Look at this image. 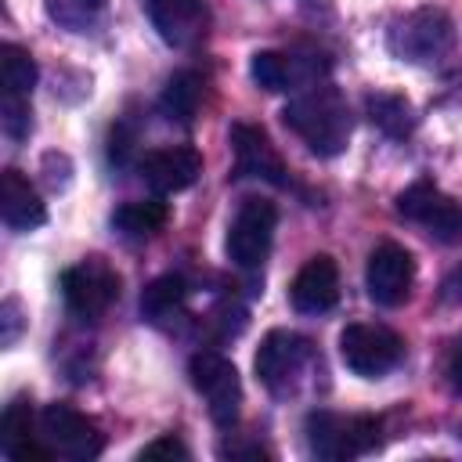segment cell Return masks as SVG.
I'll use <instances>...</instances> for the list:
<instances>
[{"instance_id": "6da1fadb", "label": "cell", "mask_w": 462, "mask_h": 462, "mask_svg": "<svg viewBox=\"0 0 462 462\" xmlns=\"http://www.w3.org/2000/svg\"><path fill=\"white\" fill-rule=\"evenodd\" d=\"M282 123L321 159H332L339 152H346L350 144V108L346 97L339 94V87L332 83H310L303 87L285 108H282Z\"/></svg>"}, {"instance_id": "7a4b0ae2", "label": "cell", "mask_w": 462, "mask_h": 462, "mask_svg": "<svg viewBox=\"0 0 462 462\" xmlns=\"http://www.w3.org/2000/svg\"><path fill=\"white\" fill-rule=\"evenodd\" d=\"M303 433L310 451L328 462H350V458L372 455L383 444V426L375 415H343L328 408L310 411L303 422Z\"/></svg>"}, {"instance_id": "3957f363", "label": "cell", "mask_w": 462, "mask_h": 462, "mask_svg": "<svg viewBox=\"0 0 462 462\" xmlns=\"http://www.w3.org/2000/svg\"><path fill=\"white\" fill-rule=\"evenodd\" d=\"M314 343L300 332L289 328H274L263 336L260 350H256V379L274 393V397H289L300 390V383L307 379V372L314 368Z\"/></svg>"}, {"instance_id": "277c9868", "label": "cell", "mask_w": 462, "mask_h": 462, "mask_svg": "<svg viewBox=\"0 0 462 462\" xmlns=\"http://www.w3.org/2000/svg\"><path fill=\"white\" fill-rule=\"evenodd\" d=\"M61 296L79 321H97L119 300V274L101 256H87L61 271Z\"/></svg>"}, {"instance_id": "5b68a950", "label": "cell", "mask_w": 462, "mask_h": 462, "mask_svg": "<svg viewBox=\"0 0 462 462\" xmlns=\"http://www.w3.org/2000/svg\"><path fill=\"white\" fill-rule=\"evenodd\" d=\"M43 448L51 455H61V458H72V462H90L105 451V433L97 430L94 419H87L83 411H76L72 404H47L40 411V433Z\"/></svg>"}, {"instance_id": "8992f818", "label": "cell", "mask_w": 462, "mask_h": 462, "mask_svg": "<svg viewBox=\"0 0 462 462\" xmlns=\"http://www.w3.org/2000/svg\"><path fill=\"white\" fill-rule=\"evenodd\" d=\"M339 357L361 379H379L404 357V339L386 325L354 321L339 332Z\"/></svg>"}, {"instance_id": "52a82bcc", "label": "cell", "mask_w": 462, "mask_h": 462, "mask_svg": "<svg viewBox=\"0 0 462 462\" xmlns=\"http://www.w3.org/2000/svg\"><path fill=\"white\" fill-rule=\"evenodd\" d=\"M274 227H278V209L267 199H245L235 213V220L227 224V260L242 271H256L263 267L271 242H274Z\"/></svg>"}, {"instance_id": "ba28073f", "label": "cell", "mask_w": 462, "mask_h": 462, "mask_svg": "<svg viewBox=\"0 0 462 462\" xmlns=\"http://www.w3.org/2000/svg\"><path fill=\"white\" fill-rule=\"evenodd\" d=\"M451 40H455V25L440 7H419L397 18L390 29V51L411 65L437 61L451 47Z\"/></svg>"}, {"instance_id": "9c48e42d", "label": "cell", "mask_w": 462, "mask_h": 462, "mask_svg": "<svg viewBox=\"0 0 462 462\" xmlns=\"http://www.w3.org/2000/svg\"><path fill=\"white\" fill-rule=\"evenodd\" d=\"M188 375H191V386L202 393V401L209 408V419L217 426H231L238 419V408H242L238 368L217 350H199L188 361Z\"/></svg>"}, {"instance_id": "30bf717a", "label": "cell", "mask_w": 462, "mask_h": 462, "mask_svg": "<svg viewBox=\"0 0 462 462\" xmlns=\"http://www.w3.org/2000/svg\"><path fill=\"white\" fill-rule=\"evenodd\" d=\"M397 213L419 227H426L437 242H458L462 238V206L444 195L430 180H415L397 195Z\"/></svg>"}, {"instance_id": "8fae6325", "label": "cell", "mask_w": 462, "mask_h": 462, "mask_svg": "<svg viewBox=\"0 0 462 462\" xmlns=\"http://www.w3.org/2000/svg\"><path fill=\"white\" fill-rule=\"evenodd\" d=\"M415 285V260L404 245L383 242L372 249L365 267V289L379 307H401Z\"/></svg>"}, {"instance_id": "7c38bea8", "label": "cell", "mask_w": 462, "mask_h": 462, "mask_svg": "<svg viewBox=\"0 0 462 462\" xmlns=\"http://www.w3.org/2000/svg\"><path fill=\"white\" fill-rule=\"evenodd\" d=\"M231 152H235V173L238 177H256V180H267L274 188H289L292 184L282 155L274 152L271 137L260 126L235 123L231 126Z\"/></svg>"}, {"instance_id": "4fadbf2b", "label": "cell", "mask_w": 462, "mask_h": 462, "mask_svg": "<svg viewBox=\"0 0 462 462\" xmlns=\"http://www.w3.org/2000/svg\"><path fill=\"white\" fill-rule=\"evenodd\" d=\"M253 79L263 90H296L318 83V76L328 72V61L321 54H285V51H256L249 61Z\"/></svg>"}, {"instance_id": "5bb4252c", "label": "cell", "mask_w": 462, "mask_h": 462, "mask_svg": "<svg viewBox=\"0 0 462 462\" xmlns=\"http://www.w3.org/2000/svg\"><path fill=\"white\" fill-rule=\"evenodd\" d=\"M148 22L170 47H191L209 29V4L206 0H144Z\"/></svg>"}, {"instance_id": "9a60e30c", "label": "cell", "mask_w": 462, "mask_h": 462, "mask_svg": "<svg viewBox=\"0 0 462 462\" xmlns=\"http://www.w3.org/2000/svg\"><path fill=\"white\" fill-rule=\"evenodd\" d=\"M202 173V155L188 144H173V148H155L141 159V177L148 180L152 191L159 195H177L184 188H191Z\"/></svg>"}, {"instance_id": "2e32d148", "label": "cell", "mask_w": 462, "mask_h": 462, "mask_svg": "<svg viewBox=\"0 0 462 462\" xmlns=\"http://www.w3.org/2000/svg\"><path fill=\"white\" fill-rule=\"evenodd\" d=\"M289 296H292V307L300 314H325V310H332L339 303V267H336V260L325 256V253L310 256L296 271V278L289 285Z\"/></svg>"}, {"instance_id": "e0dca14e", "label": "cell", "mask_w": 462, "mask_h": 462, "mask_svg": "<svg viewBox=\"0 0 462 462\" xmlns=\"http://www.w3.org/2000/svg\"><path fill=\"white\" fill-rule=\"evenodd\" d=\"M0 217L11 231H32L47 220V209H43L36 188L14 166H7L0 177Z\"/></svg>"}, {"instance_id": "ac0fdd59", "label": "cell", "mask_w": 462, "mask_h": 462, "mask_svg": "<svg viewBox=\"0 0 462 462\" xmlns=\"http://www.w3.org/2000/svg\"><path fill=\"white\" fill-rule=\"evenodd\" d=\"M0 448L7 458L14 462H29V458H51V451L43 448L40 437H32V408L29 397H14L4 408V433H0Z\"/></svg>"}, {"instance_id": "d6986e66", "label": "cell", "mask_w": 462, "mask_h": 462, "mask_svg": "<svg viewBox=\"0 0 462 462\" xmlns=\"http://www.w3.org/2000/svg\"><path fill=\"white\" fill-rule=\"evenodd\" d=\"M188 307V282L180 274H162L141 292V318L152 325H173L184 318Z\"/></svg>"}, {"instance_id": "ffe728a7", "label": "cell", "mask_w": 462, "mask_h": 462, "mask_svg": "<svg viewBox=\"0 0 462 462\" xmlns=\"http://www.w3.org/2000/svg\"><path fill=\"white\" fill-rule=\"evenodd\" d=\"M166 220H170V209L159 199H134L112 213V227L123 238H152L166 227Z\"/></svg>"}, {"instance_id": "44dd1931", "label": "cell", "mask_w": 462, "mask_h": 462, "mask_svg": "<svg viewBox=\"0 0 462 462\" xmlns=\"http://www.w3.org/2000/svg\"><path fill=\"white\" fill-rule=\"evenodd\" d=\"M199 105H202V76L191 69L173 72L162 87V97H159L162 116L173 123H191L199 116Z\"/></svg>"}, {"instance_id": "7402d4cb", "label": "cell", "mask_w": 462, "mask_h": 462, "mask_svg": "<svg viewBox=\"0 0 462 462\" xmlns=\"http://www.w3.org/2000/svg\"><path fill=\"white\" fill-rule=\"evenodd\" d=\"M365 108H368L372 126H379L386 137H404V134H411V126H415L411 105H408V97H401V94H386V90L368 94Z\"/></svg>"}, {"instance_id": "603a6c76", "label": "cell", "mask_w": 462, "mask_h": 462, "mask_svg": "<svg viewBox=\"0 0 462 462\" xmlns=\"http://www.w3.org/2000/svg\"><path fill=\"white\" fill-rule=\"evenodd\" d=\"M0 83L7 97H29L36 87V61L25 47L4 43L0 47Z\"/></svg>"}, {"instance_id": "cb8c5ba5", "label": "cell", "mask_w": 462, "mask_h": 462, "mask_svg": "<svg viewBox=\"0 0 462 462\" xmlns=\"http://www.w3.org/2000/svg\"><path fill=\"white\" fill-rule=\"evenodd\" d=\"M47 18L65 29V32H90L105 11H108V0H47Z\"/></svg>"}, {"instance_id": "d4e9b609", "label": "cell", "mask_w": 462, "mask_h": 462, "mask_svg": "<svg viewBox=\"0 0 462 462\" xmlns=\"http://www.w3.org/2000/svg\"><path fill=\"white\" fill-rule=\"evenodd\" d=\"M0 123H4V134L11 141H25L29 130H32V116H29V97H7L0 101Z\"/></svg>"}, {"instance_id": "484cf974", "label": "cell", "mask_w": 462, "mask_h": 462, "mask_svg": "<svg viewBox=\"0 0 462 462\" xmlns=\"http://www.w3.org/2000/svg\"><path fill=\"white\" fill-rule=\"evenodd\" d=\"M137 458H141V462H144V458H148V462H152V458H170V462L180 458V462H184V458H191V451L184 448V440H177L173 433H166V437H155L152 444H144V448L137 451Z\"/></svg>"}, {"instance_id": "4316f807", "label": "cell", "mask_w": 462, "mask_h": 462, "mask_svg": "<svg viewBox=\"0 0 462 462\" xmlns=\"http://www.w3.org/2000/svg\"><path fill=\"white\" fill-rule=\"evenodd\" d=\"M130 152H134V134H130V130H123V126H116V130H112V137H108V159H112L116 166H126Z\"/></svg>"}, {"instance_id": "83f0119b", "label": "cell", "mask_w": 462, "mask_h": 462, "mask_svg": "<svg viewBox=\"0 0 462 462\" xmlns=\"http://www.w3.org/2000/svg\"><path fill=\"white\" fill-rule=\"evenodd\" d=\"M440 300H444L448 307H462V263L444 274V282H440Z\"/></svg>"}, {"instance_id": "f1b7e54d", "label": "cell", "mask_w": 462, "mask_h": 462, "mask_svg": "<svg viewBox=\"0 0 462 462\" xmlns=\"http://www.w3.org/2000/svg\"><path fill=\"white\" fill-rule=\"evenodd\" d=\"M0 321H4V346H11L14 339H18V328H22V321H18V300H4V307H0Z\"/></svg>"}, {"instance_id": "f546056e", "label": "cell", "mask_w": 462, "mask_h": 462, "mask_svg": "<svg viewBox=\"0 0 462 462\" xmlns=\"http://www.w3.org/2000/svg\"><path fill=\"white\" fill-rule=\"evenodd\" d=\"M444 375H448V386L462 397V339L455 343V350L448 354V365H444Z\"/></svg>"}, {"instance_id": "4dcf8cb0", "label": "cell", "mask_w": 462, "mask_h": 462, "mask_svg": "<svg viewBox=\"0 0 462 462\" xmlns=\"http://www.w3.org/2000/svg\"><path fill=\"white\" fill-rule=\"evenodd\" d=\"M458 437H462V430H458Z\"/></svg>"}]
</instances>
